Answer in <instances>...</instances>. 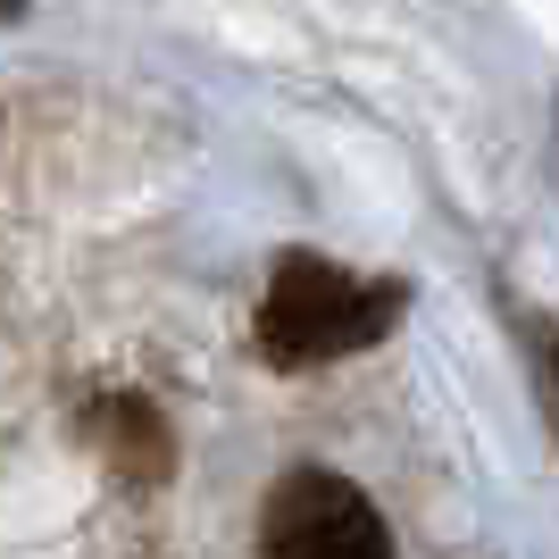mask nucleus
Here are the masks:
<instances>
[{
	"label": "nucleus",
	"mask_w": 559,
	"mask_h": 559,
	"mask_svg": "<svg viewBox=\"0 0 559 559\" xmlns=\"http://www.w3.org/2000/svg\"><path fill=\"white\" fill-rule=\"evenodd\" d=\"M401 318V284L384 276H350L318 251L276 259L267 276V301H259V359L267 368H326V359H350L368 350L376 334Z\"/></svg>",
	"instance_id": "1"
},
{
	"label": "nucleus",
	"mask_w": 559,
	"mask_h": 559,
	"mask_svg": "<svg viewBox=\"0 0 559 559\" xmlns=\"http://www.w3.org/2000/svg\"><path fill=\"white\" fill-rule=\"evenodd\" d=\"M259 559H393V535L350 476L301 467L259 510Z\"/></svg>",
	"instance_id": "2"
},
{
	"label": "nucleus",
	"mask_w": 559,
	"mask_h": 559,
	"mask_svg": "<svg viewBox=\"0 0 559 559\" xmlns=\"http://www.w3.org/2000/svg\"><path fill=\"white\" fill-rule=\"evenodd\" d=\"M518 350H526V384H535L543 426L559 443V318L551 309H518Z\"/></svg>",
	"instance_id": "3"
},
{
	"label": "nucleus",
	"mask_w": 559,
	"mask_h": 559,
	"mask_svg": "<svg viewBox=\"0 0 559 559\" xmlns=\"http://www.w3.org/2000/svg\"><path fill=\"white\" fill-rule=\"evenodd\" d=\"M100 426H109V451H134L142 476H159V467H167V426L151 418L134 393H117L109 409H100Z\"/></svg>",
	"instance_id": "4"
},
{
	"label": "nucleus",
	"mask_w": 559,
	"mask_h": 559,
	"mask_svg": "<svg viewBox=\"0 0 559 559\" xmlns=\"http://www.w3.org/2000/svg\"><path fill=\"white\" fill-rule=\"evenodd\" d=\"M0 17H17V0H0Z\"/></svg>",
	"instance_id": "5"
}]
</instances>
